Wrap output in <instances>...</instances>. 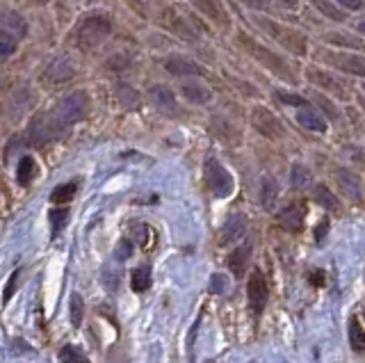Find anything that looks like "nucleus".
Listing matches in <instances>:
<instances>
[{
    "label": "nucleus",
    "mask_w": 365,
    "mask_h": 363,
    "mask_svg": "<svg viewBox=\"0 0 365 363\" xmlns=\"http://www.w3.org/2000/svg\"><path fill=\"white\" fill-rule=\"evenodd\" d=\"M89 112V99L85 92H76L69 94L66 99H62L57 106L50 110V112L34 124V137L43 142V139H53L59 133H64L69 126H73L76 121L85 119V115Z\"/></svg>",
    "instance_id": "obj_1"
},
{
    "label": "nucleus",
    "mask_w": 365,
    "mask_h": 363,
    "mask_svg": "<svg viewBox=\"0 0 365 363\" xmlns=\"http://www.w3.org/2000/svg\"><path fill=\"white\" fill-rule=\"evenodd\" d=\"M181 92H183L185 99L192 101V103H208V101H210V92H208L206 87L199 85V83H185L181 87Z\"/></svg>",
    "instance_id": "obj_19"
},
{
    "label": "nucleus",
    "mask_w": 365,
    "mask_h": 363,
    "mask_svg": "<svg viewBox=\"0 0 365 363\" xmlns=\"http://www.w3.org/2000/svg\"><path fill=\"white\" fill-rule=\"evenodd\" d=\"M242 3L253 7V10H265V7H267V0H242Z\"/></svg>",
    "instance_id": "obj_36"
},
{
    "label": "nucleus",
    "mask_w": 365,
    "mask_h": 363,
    "mask_svg": "<svg viewBox=\"0 0 365 363\" xmlns=\"http://www.w3.org/2000/svg\"><path fill=\"white\" fill-rule=\"evenodd\" d=\"M151 94H153V101L158 103V108L160 110H169V112H176V101H174V94H171L169 90H165V87H153L151 90Z\"/></svg>",
    "instance_id": "obj_21"
},
{
    "label": "nucleus",
    "mask_w": 365,
    "mask_h": 363,
    "mask_svg": "<svg viewBox=\"0 0 365 363\" xmlns=\"http://www.w3.org/2000/svg\"><path fill=\"white\" fill-rule=\"evenodd\" d=\"M192 3H195L208 19H213L215 23H221V26L228 23L226 12H224V7H221V0H192Z\"/></svg>",
    "instance_id": "obj_12"
},
{
    "label": "nucleus",
    "mask_w": 365,
    "mask_h": 363,
    "mask_svg": "<svg viewBox=\"0 0 365 363\" xmlns=\"http://www.w3.org/2000/svg\"><path fill=\"white\" fill-rule=\"evenodd\" d=\"M210 293L213 295H224L228 293V277L221 272H215L210 277Z\"/></svg>",
    "instance_id": "obj_28"
},
{
    "label": "nucleus",
    "mask_w": 365,
    "mask_h": 363,
    "mask_svg": "<svg viewBox=\"0 0 365 363\" xmlns=\"http://www.w3.org/2000/svg\"><path fill=\"white\" fill-rule=\"evenodd\" d=\"M277 99L283 101V103H288V106H297V108H302V106H306V101L302 99V96H297V94H286V92H277Z\"/></svg>",
    "instance_id": "obj_32"
},
{
    "label": "nucleus",
    "mask_w": 365,
    "mask_h": 363,
    "mask_svg": "<svg viewBox=\"0 0 365 363\" xmlns=\"http://www.w3.org/2000/svg\"><path fill=\"white\" fill-rule=\"evenodd\" d=\"M277 199H279V183L272 179V176H265L263 179V188H260V204H263L265 210H274L277 208Z\"/></svg>",
    "instance_id": "obj_13"
},
{
    "label": "nucleus",
    "mask_w": 365,
    "mask_h": 363,
    "mask_svg": "<svg viewBox=\"0 0 365 363\" xmlns=\"http://www.w3.org/2000/svg\"><path fill=\"white\" fill-rule=\"evenodd\" d=\"M304 217H306V208L302 204H290L286 210L279 213V224L286 228V231H302L304 228Z\"/></svg>",
    "instance_id": "obj_7"
},
{
    "label": "nucleus",
    "mask_w": 365,
    "mask_h": 363,
    "mask_svg": "<svg viewBox=\"0 0 365 363\" xmlns=\"http://www.w3.org/2000/svg\"><path fill=\"white\" fill-rule=\"evenodd\" d=\"M310 183V172L306 167H302V165H295L293 167V185L297 190H304L306 185Z\"/></svg>",
    "instance_id": "obj_27"
},
{
    "label": "nucleus",
    "mask_w": 365,
    "mask_h": 363,
    "mask_svg": "<svg viewBox=\"0 0 365 363\" xmlns=\"http://www.w3.org/2000/svg\"><path fill=\"white\" fill-rule=\"evenodd\" d=\"M151 281H153V274L148 265H139V268H135L130 274V288L135 293H146L148 288H151Z\"/></svg>",
    "instance_id": "obj_15"
},
{
    "label": "nucleus",
    "mask_w": 365,
    "mask_h": 363,
    "mask_svg": "<svg viewBox=\"0 0 365 363\" xmlns=\"http://www.w3.org/2000/svg\"><path fill=\"white\" fill-rule=\"evenodd\" d=\"M110 32H112V21L106 14H92V17L83 19V23L76 30L78 46L85 50H92L96 46H101L110 37Z\"/></svg>",
    "instance_id": "obj_2"
},
{
    "label": "nucleus",
    "mask_w": 365,
    "mask_h": 363,
    "mask_svg": "<svg viewBox=\"0 0 365 363\" xmlns=\"http://www.w3.org/2000/svg\"><path fill=\"white\" fill-rule=\"evenodd\" d=\"M251 121L258 128V133H263L265 137H272L274 139V137H281L283 135V126L279 124V119L267 108H253Z\"/></svg>",
    "instance_id": "obj_6"
},
{
    "label": "nucleus",
    "mask_w": 365,
    "mask_h": 363,
    "mask_svg": "<svg viewBox=\"0 0 365 363\" xmlns=\"http://www.w3.org/2000/svg\"><path fill=\"white\" fill-rule=\"evenodd\" d=\"M66 222H69V210H66V208L50 210V235H53V238H57V235L62 233V228L66 226Z\"/></svg>",
    "instance_id": "obj_23"
},
{
    "label": "nucleus",
    "mask_w": 365,
    "mask_h": 363,
    "mask_svg": "<svg viewBox=\"0 0 365 363\" xmlns=\"http://www.w3.org/2000/svg\"><path fill=\"white\" fill-rule=\"evenodd\" d=\"M326 233H329V219L324 217V219L317 224V228H315V240H317V242H322V240L326 238Z\"/></svg>",
    "instance_id": "obj_34"
},
{
    "label": "nucleus",
    "mask_w": 365,
    "mask_h": 363,
    "mask_svg": "<svg viewBox=\"0 0 365 363\" xmlns=\"http://www.w3.org/2000/svg\"><path fill=\"white\" fill-rule=\"evenodd\" d=\"M78 192V183H64V185H57V188L50 192V202L53 204H69L73 197H76Z\"/></svg>",
    "instance_id": "obj_20"
},
{
    "label": "nucleus",
    "mask_w": 365,
    "mask_h": 363,
    "mask_svg": "<svg viewBox=\"0 0 365 363\" xmlns=\"http://www.w3.org/2000/svg\"><path fill=\"white\" fill-rule=\"evenodd\" d=\"M313 5H315L319 12H324L326 17H331L333 21H342V19H345V14L338 12L336 7H331L329 3H326V0H313Z\"/></svg>",
    "instance_id": "obj_30"
},
{
    "label": "nucleus",
    "mask_w": 365,
    "mask_h": 363,
    "mask_svg": "<svg viewBox=\"0 0 365 363\" xmlns=\"http://www.w3.org/2000/svg\"><path fill=\"white\" fill-rule=\"evenodd\" d=\"M244 233H247V217L240 213L230 215V217L224 222V226H221V233H219V244L221 247H228V244H235L244 238Z\"/></svg>",
    "instance_id": "obj_5"
},
{
    "label": "nucleus",
    "mask_w": 365,
    "mask_h": 363,
    "mask_svg": "<svg viewBox=\"0 0 365 363\" xmlns=\"http://www.w3.org/2000/svg\"><path fill=\"white\" fill-rule=\"evenodd\" d=\"M342 7H349V10H361L363 7V0H338Z\"/></svg>",
    "instance_id": "obj_35"
},
{
    "label": "nucleus",
    "mask_w": 365,
    "mask_h": 363,
    "mask_svg": "<svg viewBox=\"0 0 365 363\" xmlns=\"http://www.w3.org/2000/svg\"><path fill=\"white\" fill-rule=\"evenodd\" d=\"M247 297H249V308L253 315H260L265 308L267 300H270V288H267V281L260 272H253L249 277L247 284Z\"/></svg>",
    "instance_id": "obj_4"
},
{
    "label": "nucleus",
    "mask_w": 365,
    "mask_h": 363,
    "mask_svg": "<svg viewBox=\"0 0 365 363\" xmlns=\"http://www.w3.org/2000/svg\"><path fill=\"white\" fill-rule=\"evenodd\" d=\"M153 240V228L144 224V222H137V224L130 226V242H137L139 247H148Z\"/></svg>",
    "instance_id": "obj_18"
},
{
    "label": "nucleus",
    "mask_w": 365,
    "mask_h": 363,
    "mask_svg": "<svg viewBox=\"0 0 365 363\" xmlns=\"http://www.w3.org/2000/svg\"><path fill=\"white\" fill-rule=\"evenodd\" d=\"M167 71L171 76H178V78H188V76H201L204 69H201L199 64H195L188 57H169L167 60Z\"/></svg>",
    "instance_id": "obj_9"
},
{
    "label": "nucleus",
    "mask_w": 365,
    "mask_h": 363,
    "mask_svg": "<svg viewBox=\"0 0 365 363\" xmlns=\"http://www.w3.org/2000/svg\"><path fill=\"white\" fill-rule=\"evenodd\" d=\"M249 256H251V247L249 244H244V247H237L228 254L226 258V265L228 270L235 274V277H242L244 270H247V263H249Z\"/></svg>",
    "instance_id": "obj_11"
},
{
    "label": "nucleus",
    "mask_w": 365,
    "mask_h": 363,
    "mask_svg": "<svg viewBox=\"0 0 365 363\" xmlns=\"http://www.w3.org/2000/svg\"><path fill=\"white\" fill-rule=\"evenodd\" d=\"M308 281H310V286H315V288H322L326 284V272L324 270H313L308 274Z\"/></svg>",
    "instance_id": "obj_33"
},
{
    "label": "nucleus",
    "mask_w": 365,
    "mask_h": 363,
    "mask_svg": "<svg viewBox=\"0 0 365 363\" xmlns=\"http://www.w3.org/2000/svg\"><path fill=\"white\" fill-rule=\"evenodd\" d=\"M83 317H85V302H83V295L76 293L71 297V324H73V329H80Z\"/></svg>",
    "instance_id": "obj_24"
},
{
    "label": "nucleus",
    "mask_w": 365,
    "mask_h": 363,
    "mask_svg": "<svg viewBox=\"0 0 365 363\" xmlns=\"http://www.w3.org/2000/svg\"><path fill=\"white\" fill-rule=\"evenodd\" d=\"M340 183L345 185L347 192L352 190V195H354L356 199H361V183H359V179H356L354 174H349V181L345 179V174H340Z\"/></svg>",
    "instance_id": "obj_31"
},
{
    "label": "nucleus",
    "mask_w": 365,
    "mask_h": 363,
    "mask_svg": "<svg viewBox=\"0 0 365 363\" xmlns=\"http://www.w3.org/2000/svg\"><path fill=\"white\" fill-rule=\"evenodd\" d=\"M349 345L356 354L365 352V331L359 315H352V320H349Z\"/></svg>",
    "instance_id": "obj_14"
},
{
    "label": "nucleus",
    "mask_w": 365,
    "mask_h": 363,
    "mask_svg": "<svg viewBox=\"0 0 365 363\" xmlns=\"http://www.w3.org/2000/svg\"><path fill=\"white\" fill-rule=\"evenodd\" d=\"M37 176V162L32 155H23V158L19 160V169H17V181L21 185H30L32 179Z\"/></svg>",
    "instance_id": "obj_16"
},
{
    "label": "nucleus",
    "mask_w": 365,
    "mask_h": 363,
    "mask_svg": "<svg viewBox=\"0 0 365 363\" xmlns=\"http://www.w3.org/2000/svg\"><path fill=\"white\" fill-rule=\"evenodd\" d=\"M132 256V242H130V238H124V240H119V244H117V251H115V258L117 261H128V258Z\"/></svg>",
    "instance_id": "obj_29"
},
{
    "label": "nucleus",
    "mask_w": 365,
    "mask_h": 363,
    "mask_svg": "<svg viewBox=\"0 0 365 363\" xmlns=\"http://www.w3.org/2000/svg\"><path fill=\"white\" fill-rule=\"evenodd\" d=\"M265 28L270 30L274 37H279V39L286 43V46L290 50H297V53H304V37L299 32H295V30H283V28H274L270 21H263Z\"/></svg>",
    "instance_id": "obj_10"
},
{
    "label": "nucleus",
    "mask_w": 365,
    "mask_h": 363,
    "mask_svg": "<svg viewBox=\"0 0 365 363\" xmlns=\"http://www.w3.org/2000/svg\"><path fill=\"white\" fill-rule=\"evenodd\" d=\"M19 46V32H10V28L0 30V60H7L14 55V50Z\"/></svg>",
    "instance_id": "obj_17"
},
{
    "label": "nucleus",
    "mask_w": 365,
    "mask_h": 363,
    "mask_svg": "<svg viewBox=\"0 0 365 363\" xmlns=\"http://www.w3.org/2000/svg\"><path fill=\"white\" fill-rule=\"evenodd\" d=\"M59 361L62 363H92L83 352L78 350V347H73V345H64L62 350H59Z\"/></svg>",
    "instance_id": "obj_25"
},
{
    "label": "nucleus",
    "mask_w": 365,
    "mask_h": 363,
    "mask_svg": "<svg viewBox=\"0 0 365 363\" xmlns=\"http://www.w3.org/2000/svg\"><path fill=\"white\" fill-rule=\"evenodd\" d=\"M313 197H315V202H317L319 206H324L326 210H336V213L340 210L338 199L331 195V190L326 188V185H317V188H315V195H313Z\"/></svg>",
    "instance_id": "obj_22"
},
{
    "label": "nucleus",
    "mask_w": 365,
    "mask_h": 363,
    "mask_svg": "<svg viewBox=\"0 0 365 363\" xmlns=\"http://www.w3.org/2000/svg\"><path fill=\"white\" fill-rule=\"evenodd\" d=\"M283 5H288V7H295L297 5V0H281Z\"/></svg>",
    "instance_id": "obj_37"
},
{
    "label": "nucleus",
    "mask_w": 365,
    "mask_h": 363,
    "mask_svg": "<svg viewBox=\"0 0 365 363\" xmlns=\"http://www.w3.org/2000/svg\"><path fill=\"white\" fill-rule=\"evenodd\" d=\"M19 277H21V268H17L12 274H10V279H7V284H5V291H3V306L5 304H10V300L17 295L19 291Z\"/></svg>",
    "instance_id": "obj_26"
},
{
    "label": "nucleus",
    "mask_w": 365,
    "mask_h": 363,
    "mask_svg": "<svg viewBox=\"0 0 365 363\" xmlns=\"http://www.w3.org/2000/svg\"><path fill=\"white\" fill-rule=\"evenodd\" d=\"M297 121H299L304 128H308L313 133H326V121H324V117L317 112L313 106H302L299 108V115H297Z\"/></svg>",
    "instance_id": "obj_8"
},
{
    "label": "nucleus",
    "mask_w": 365,
    "mask_h": 363,
    "mask_svg": "<svg viewBox=\"0 0 365 363\" xmlns=\"http://www.w3.org/2000/svg\"><path fill=\"white\" fill-rule=\"evenodd\" d=\"M204 181L208 185V190L217 199H226L233 195V188H235L233 176L228 174V169L217 158H208L204 162Z\"/></svg>",
    "instance_id": "obj_3"
}]
</instances>
